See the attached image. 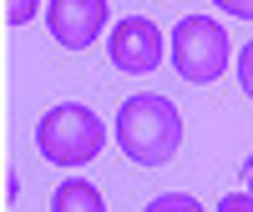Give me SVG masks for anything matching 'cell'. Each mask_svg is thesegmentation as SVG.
Instances as JSON below:
<instances>
[{"instance_id":"30bf717a","label":"cell","mask_w":253,"mask_h":212,"mask_svg":"<svg viewBox=\"0 0 253 212\" xmlns=\"http://www.w3.org/2000/svg\"><path fill=\"white\" fill-rule=\"evenodd\" d=\"M218 212H253V197L248 192H228V197H218Z\"/></svg>"},{"instance_id":"52a82bcc","label":"cell","mask_w":253,"mask_h":212,"mask_svg":"<svg viewBox=\"0 0 253 212\" xmlns=\"http://www.w3.org/2000/svg\"><path fill=\"white\" fill-rule=\"evenodd\" d=\"M142 212H203V202L198 197H187V192H162V197H152Z\"/></svg>"},{"instance_id":"6da1fadb","label":"cell","mask_w":253,"mask_h":212,"mask_svg":"<svg viewBox=\"0 0 253 212\" xmlns=\"http://www.w3.org/2000/svg\"><path fill=\"white\" fill-rule=\"evenodd\" d=\"M117 146L137 167H162L177 157L182 146V111L167 96L157 91H142V96H126L122 111H117Z\"/></svg>"},{"instance_id":"3957f363","label":"cell","mask_w":253,"mask_h":212,"mask_svg":"<svg viewBox=\"0 0 253 212\" xmlns=\"http://www.w3.org/2000/svg\"><path fill=\"white\" fill-rule=\"evenodd\" d=\"M167 51H172V66L182 81H193V86H208V81H218L228 71V61H233V46H228V31L218 26L213 15H182L177 31L167 35Z\"/></svg>"},{"instance_id":"5b68a950","label":"cell","mask_w":253,"mask_h":212,"mask_svg":"<svg viewBox=\"0 0 253 212\" xmlns=\"http://www.w3.org/2000/svg\"><path fill=\"white\" fill-rule=\"evenodd\" d=\"M46 20L61 51H86L107 26V0H51Z\"/></svg>"},{"instance_id":"7a4b0ae2","label":"cell","mask_w":253,"mask_h":212,"mask_svg":"<svg viewBox=\"0 0 253 212\" xmlns=\"http://www.w3.org/2000/svg\"><path fill=\"white\" fill-rule=\"evenodd\" d=\"M36 146L41 157L56 162V167H86L101 157V146H107V126L91 106L81 101H61L51 106L46 116L36 121Z\"/></svg>"},{"instance_id":"8992f818","label":"cell","mask_w":253,"mask_h":212,"mask_svg":"<svg viewBox=\"0 0 253 212\" xmlns=\"http://www.w3.org/2000/svg\"><path fill=\"white\" fill-rule=\"evenodd\" d=\"M51 212H107V197H101L91 182L71 177V182H61V187H56V197H51Z\"/></svg>"},{"instance_id":"8fae6325","label":"cell","mask_w":253,"mask_h":212,"mask_svg":"<svg viewBox=\"0 0 253 212\" xmlns=\"http://www.w3.org/2000/svg\"><path fill=\"white\" fill-rule=\"evenodd\" d=\"M218 10H228V15H238V20H253V0H213Z\"/></svg>"},{"instance_id":"9c48e42d","label":"cell","mask_w":253,"mask_h":212,"mask_svg":"<svg viewBox=\"0 0 253 212\" xmlns=\"http://www.w3.org/2000/svg\"><path fill=\"white\" fill-rule=\"evenodd\" d=\"M238 81H243V96L253 101V40L238 51Z\"/></svg>"},{"instance_id":"7c38bea8","label":"cell","mask_w":253,"mask_h":212,"mask_svg":"<svg viewBox=\"0 0 253 212\" xmlns=\"http://www.w3.org/2000/svg\"><path fill=\"white\" fill-rule=\"evenodd\" d=\"M243 187H248V197H253V157H243Z\"/></svg>"},{"instance_id":"ba28073f","label":"cell","mask_w":253,"mask_h":212,"mask_svg":"<svg viewBox=\"0 0 253 212\" xmlns=\"http://www.w3.org/2000/svg\"><path fill=\"white\" fill-rule=\"evenodd\" d=\"M36 10H41V0H5V20H10V26L36 20Z\"/></svg>"},{"instance_id":"277c9868","label":"cell","mask_w":253,"mask_h":212,"mask_svg":"<svg viewBox=\"0 0 253 212\" xmlns=\"http://www.w3.org/2000/svg\"><path fill=\"white\" fill-rule=\"evenodd\" d=\"M107 56H112V66L126 71V76H152L162 66V56H167V35L147 15H126L107 35Z\"/></svg>"}]
</instances>
